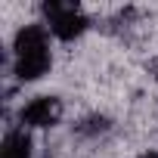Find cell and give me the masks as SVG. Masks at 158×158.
<instances>
[{
    "label": "cell",
    "instance_id": "cell-4",
    "mask_svg": "<svg viewBox=\"0 0 158 158\" xmlns=\"http://www.w3.org/2000/svg\"><path fill=\"white\" fill-rule=\"evenodd\" d=\"M40 47H47V31H44L40 25H28V28L19 31V37H16V50H19V53H25V50H40Z\"/></svg>",
    "mask_w": 158,
    "mask_h": 158
},
{
    "label": "cell",
    "instance_id": "cell-6",
    "mask_svg": "<svg viewBox=\"0 0 158 158\" xmlns=\"http://www.w3.org/2000/svg\"><path fill=\"white\" fill-rule=\"evenodd\" d=\"M143 158H158V152H146V155H143Z\"/></svg>",
    "mask_w": 158,
    "mask_h": 158
},
{
    "label": "cell",
    "instance_id": "cell-2",
    "mask_svg": "<svg viewBox=\"0 0 158 158\" xmlns=\"http://www.w3.org/2000/svg\"><path fill=\"white\" fill-rule=\"evenodd\" d=\"M59 115H62L59 99H53V96H40V99H34L31 106H25L22 121L31 124V127H50V124L59 121Z\"/></svg>",
    "mask_w": 158,
    "mask_h": 158
},
{
    "label": "cell",
    "instance_id": "cell-1",
    "mask_svg": "<svg viewBox=\"0 0 158 158\" xmlns=\"http://www.w3.org/2000/svg\"><path fill=\"white\" fill-rule=\"evenodd\" d=\"M47 10V16H50V25H53V34L56 37H62V40H71V37H77L84 31V25H87V19L77 13L74 6H59V3H47L44 6Z\"/></svg>",
    "mask_w": 158,
    "mask_h": 158
},
{
    "label": "cell",
    "instance_id": "cell-3",
    "mask_svg": "<svg viewBox=\"0 0 158 158\" xmlns=\"http://www.w3.org/2000/svg\"><path fill=\"white\" fill-rule=\"evenodd\" d=\"M47 68H50V53H47V47L19 53V62H16V74L22 77V81H34V77H40Z\"/></svg>",
    "mask_w": 158,
    "mask_h": 158
},
{
    "label": "cell",
    "instance_id": "cell-5",
    "mask_svg": "<svg viewBox=\"0 0 158 158\" xmlns=\"http://www.w3.org/2000/svg\"><path fill=\"white\" fill-rule=\"evenodd\" d=\"M3 158H31V139H28L25 130L6 136V143H3Z\"/></svg>",
    "mask_w": 158,
    "mask_h": 158
}]
</instances>
